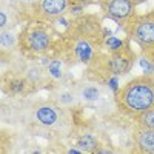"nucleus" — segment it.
Listing matches in <instances>:
<instances>
[{
	"instance_id": "9d476101",
	"label": "nucleus",
	"mask_w": 154,
	"mask_h": 154,
	"mask_svg": "<svg viewBox=\"0 0 154 154\" xmlns=\"http://www.w3.org/2000/svg\"><path fill=\"white\" fill-rule=\"evenodd\" d=\"M8 93L9 94H14V96H19V94H26L29 91V85H32L26 77H11L8 80Z\"/></svg>"
},
{
	"instance_id": "0eeeda50",
	"label": "nucleus",
	"mask_w": 154,
	"mask_h": 154,
	"mask_svg": "<svg viewBox=\"0 0 154 154\" xmlns=\"http://www.w3.org/2000/svg\"><path fill=\"white\" fill-rule=\"evenodd\" d=\"M133 140L136 151L139 152H154V130L134 123Z\"/></svg>"
},
{
	"instance_id": "39448f33",
	"label": "nucleus",
	"mask_w": 154,
	"mask_h": 154,
	"mask_svg": "<svg viewBox=\"0 0 154 154\" xmlns=\"http://www.w3.org/2000/svg\"><path fill=\"white\" fill-rule=\"evenodd\" d=\"M31 119L43 128H54L60 125L65 119V112H63L62 105L51 103V102H40V103L32 105L31 109Z\"/></svg>"
},
{
	"instance_id": "4468645a",
	"label": "nucleus",
	"mask_w": 154,
	"mask_h": 154,
	"mask_svg": "<svg viewBox=\"0 0 154 154\" xmlns=\"http://www.w3.org/2000/svg\"><path fill=\"white\" fill-rule=\"evenodd\" d=\"M134 123L142 125V126H145V128H151V130H154V106L149 108L148 111L142 112L140 116H137V117L134 119Z\"/></svg>"
},
{
	"instance_id": "6e6552de",
	"label": "nucleus",
	"mask_w": 154,
	"mask_h": 154,
	"mask_svg": "<svg viewBox=\"0 0 154 154\" xmlns=\"http://www.w3.org/2000/svg\"><path fill=\"white\" fill-rule=\"evenodd\" d=\"M75 93H77V97L83 102H88V103H91V102H97L102 96V91L100 88L96 85V82H89L86 85H77L75 86Z\"/></svg>"
},
{
	"instance_id": "f8f14e48",
	"label": "nucleus",
	"mask_w": 154,
	"mask_h": 154,
	"mask_svg": "<svg viewBox=\"0 0 154 154\" xmlns=\"http://www.w3.org/2000/svg\"><path fill=\"white\" fill-rule=\"evenodd\" d=\"M77 146H79L80 151H85V152H96L99 149V140L94 134H83L79 140H77Z\"/></svg>"
},
{
	"instance_id": "9b49d317",
	"label": "nucleus",
	"mask_w": 154,
	"mask_h": 154,
	"mask_svg": "<svg viewBox=\"0 0 154 154\" xmlns=\"http://www.w3.org/2000/svg\"><path fill=\"white\" fill-rule=\"evenodd\" d=\"M77 93H75V88L74 89H68V88H60L59 91L56 93V102L62 106H71L75 105L77 102Z\"/></svg>"
},
{
	"instance_id": "f03ea898",
	"label": "nucleus",
	"mask_w": 154,
	"mask_h": 154,
	"mask_svg": "<svg viewBox=\"0 0 154 154\" xmlns=\"http://www.w3.org/2000/svg\"><path fill=\"white\" fill-rule=\"evenodd\" d=\"M53 46V32L48 23L31 20L19 34V49L25 56L46 54Z\"/></svg>"
},
{
	"instance_id": "2eb2a0df",
	"label": "nucleus",
	"mask_w": 154,
	"mask_h": 154,
	"mask_svg": "<svg viewBox=\"0 0 154 154\" xmlns=\"http://www.w3.org/2000/svg\"><path fill=\"white\" fill-rule=\"evenodd\" d=\"M126 43L122 40V38H117L114 35H108L103 38V46L108 49V53H116V51H119L125 46Z\"/></svg>"
},
{
	"instance_id": "7ed1b4c3",
	"label": "nucleus",
	"mask_w": 154,
	"mask_h": 154,
	"mask_svg": "<svg viewBox=\"0 0 154 154\" xmlns=\"http://www.w3.org/2000/svg\"><path fill=\"white\" fill-rule=\"evenodd\" d=\"M123 29L130 40L142 49V56L154 60V9L145 14H136Z\"/></svg>"
},
{
	"instance_id": "f257e3e1",
	"label": "nucleus",
	"mask_w": 154,
	"mask_h": 154,
	"mask_svg": "<svg viewBox=\"0 0 154 154\" xmlns=\"http://www.w3.org/2000/svg\"><path fill=\"white\" fill-rule=\"evenodd\" d=\"M117 109L130 119L154 106V75H137L114 93Z\"/></svg>"
},
{
	"instance_id": "a211bd4d",
	"label": "nucleus",
	"mask_w": 154,
	"mask_h": 154,
	"mask_svg": "<svg viewBox=\"0 0 154 154\" xmlns=\"http://www.w3.org/2000/svg\"><path fill=\"white\" fill-rule=\"evenodd\" d=\"M106 83H108V86L112 89L114 93H116V91H117V89L120 88V86H119V80H117V75H112V77H109Z\"/></svg>"
},
{
	"instance_id": "f3484780",
	"label": "nucleus",
	"mask_w": 154,
	"mask_h": 154,
	"mask_svg": "<svg viewBox=\"0 0 154 154\" xmlns=\"http://www.w3.org/2000/svg\"><path fill=\"white\" fill-rule=\"evenodd\" d=\"M2 6L3 8H8V9H12L14 12H19L20 0H2Z\"/></svg>"
},
{
	"instance_id": "20e7f679",
	"label": "nucleus",
	"mask_w": 154,
	"mask_h": 154,
	"mask_svg": "<svg viewBox=\"0 0 154 154\" xmlns=\"http://www.w3.org/2000/svg\"><path fill=\"white\" fill-rule=\"evenodd\" d=\"M97 3L105 12V16L122 28L136 16L137 5L133 0H99Z\"/></svg>"
},
{
	"instance_id": "ddd939ff",
	"label": "nucleus",
	"mask_w": 154,
	"mask_h": 154,
	"mask_svg": "<svg viewBox=\"0 0 154 154\" xmlns=\"http://www.w3.org/2000/svg\"><path fill=\"white\" fill-rule=\"evenodd\" d=\"M62 66H63V60L59 59V57H54V59H51L49 63H48V75L51 77V79H54V80H62V77H63V71H62Z\"/></svg>"
},
{
	"instance_id": "aec40b11",
	"label": "nucleus",
	"mask_w": 154,
	"mask_h": 154,
	"mask_svg": "<svg viewBox=\"0 0 154 154\" xmlns=\"http://www.w3.org/2000/svg\"><path fill=\"white\" fill-rule=\"evenodd\" d=\"M133 2H134L136 5H140V3H143V2H146V0H133Z\"/></svg>"
},
{
	"instance_id": "423d86ee",
	"label": "nucleus",
	"mask_w": 154,
	"mask_h": 154,
	"mask_svg": "<svg viewBox=\"0 0 154 154\" xmlns=\"http://www.w3.org/2000/svg\"><path fill=\"white\" fill-rule=\"evenodd\" d=\"M69 6H71L69 0H40V3L37 5V8L32 12L31 20L54 23L59 17L68 14Z\"/></svg>"
},
{
	"instance_id": "dca6fc26",
	"label": "nucleus",
	"mask_w": 154,
	"mask_h": 154,
	"mask_svg": "<svg viewBox=\"0 0 154 154\" xmlns=\"http://www.w3.org/2000/svg\"><path fill=\"white\" fill-rule=\"evenodd\" d=\"M139 65H140V68L143 69L145 75H154V60L142 56L139 59Z\"/></svg>"
},
{
	"instance_id": "1a4fd4ad",
	"label": "nucleus",
	"mask_w": 154,
	"mask_h": 154,
	"mask_svg": "<svg viewBox=\"0 0 154 154\" xmlns=\"http://www.w3.org/2000/svg\"><path fill=\"white\" fill-rule=\"evenodd\" d=\"M0 46H2V56L11 54L19 46V37H16V34L12 32L11 28L2 29V34H0Z\"/></svg>"
},
{
	"instance_id": "6ab92c4d",
	"label": "nucleus",
	"mask_w": 154,
	"mask_h": 154,
	"mask_svg": "<svg viewBox=\"0 0 154 154\" xmlns=\"http://www.w3.org/2000/svg\"><path fill=\"white\" fill-rule=\"evenodd\" d=\"M69 2H71L72 5H83V6H88V5H91V3L99 2V0H69Z\"/></svg>"
}]
</instances>
